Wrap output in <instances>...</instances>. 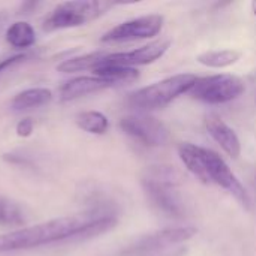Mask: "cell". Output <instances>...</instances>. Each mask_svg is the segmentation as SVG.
Segmentation results:
<instances>
[{
	"mask_svg": "<svg viewBox=\"0 0 256 256\" xmlns=\"http://www.w3.org/2000/svg\"><path fill=\"white\" fill-rule=\"evenodd\" d=\"M98 214L100 213L90 212L80 218H60L32 228H21L8 234H0V254L28 250L58 242L78 240L86 224Z\"/></svg>",
	"mask_w": 256,
	"mask_h": 256,
	"instance_id": "obj_1",
	"label": "cell"
},
{
	"mask_svg": "<svg viewBox=\"0 0 256 256\" xmlns=\"http://www.w3.org/2000/svg\"><path fill=\"white\" fill-rule=\"evenodd\" d=\"M180 176L171 166H156L142 178L144 192L152 206L166 218L182 219L186 214L183 201L177 194Z\"/></svg>",
	"mask_w": 256,
	"mask_h": 256,
	"instance_id": "obj_2",
	"label": "cell"
},
{
	"mask_svg": "<svg viewBox=\"0 0 256 256\" xmlns=\"http://www.w3.org/2000/svg\"><path fill=\"white\" fill-rule=\"evenodd\" d=\"M196 81L198 76L194 74H178L174 76H168L159 82L136 90L129 96L128 104L140 111L159 110L170 105L182 94L190 93Z\"/></svg>",
	"mask_w": 256,
	"mask_h": 256,
	"instance_id": "obj_3",
	"label": "cell"
},
{
	"mask_svg": "<svg viewBox=\"0 0 256 256\" xmlns=\"http://www.w3.org/2000/svg\"><path fill=\"white\" fill-rule=\"evenodd\" d=\"M116 3L99 0H74L56 6L44 20L42 28L45 32H56L84 26L106 14Z\"/></svg>",
	"mask_w": 256,
	"mask_h": 256,
	"instance_id": "obj_4",
	"label": "cell"
},
{
	"mask_svg": "<svg viewBox=\"0 0 256 256\" xmlns=\"http://www.w3.org/2000/svg\"><path fill=\"white\" fill-rule=\"evenodd\" d=\"M246 92L244 81L232 74H219L198 78L190 96L208 105H222L238 99Z\"/></svg>",
	"mask_w": 256,
	"mask_h": 256,
	"instance_id": "obj_5",
	"label": "cell"
},
{
	"mask_svg": "<svg viewBox=\"0 0 256 256\" xmlns=\"http://www.w3.org/2000/svg\"><path fill=\"white\" fill-rule=\"evenodd\" d=\"M202 159H204V168H206V177L207 184H216L231 194L243 208L250 210L252 208V200L242 184V182L237 178V176L231 171L228 164L224 160L222 156H219L216 152L204 148L202 147Z\"/></svg>",
	"mask_w": 256,
	"mask_h": 256,
	"instance_id": "obj_6",
	"label": "cell"
},
{
	"mask_svg": "<svg viewBox=\"0 0 256 256\" xmlns=\"http://www.w3.org/2000/svg\"><path fill=\"white\" fill-rule=\"evenodd\" d=\"M198 234L196 228L188 226V228H168L162 231H156L132 246H129L126 250L120 252L117 256H150L164 250H170L171 248H176L182 243H186L192 240Z\"/></svg>",
	"mask_w": 256,
	"mask_h": 256,
	"instance_id": "obj_7",
	"label": "cell"
},
{
	"mask_svg": "<svg viewBox=\"0 0 256 256\" xmlns=\"http://www.w3.org/2000/svg\"><path fill=\"white\" fill-rule=\"evenodd\" d=\"M165 18L162 15H146L124 21L102 36L104 44H124L134 40H142L158 36L164 28Z\"/></svg>",
	"mask_w": 256,
	"mask_h": 256,
	"instance_id": "obj_8",
	"label": "cell"
},
{
	"mask_svg": "<svg viewBox=\"0 0 256 256\" xmlns=\"http://www.w3.org/2000/svg\"><path fill=\"white\" fill-rule=\"evenodd\" d=\"M120 129L130 138L147 147H160L170 141L168 128L160 120L146 114L122 118Z\"/></svg>",
	"mask_w": 256,
	"mask_h": 256,
	"instance_id": "obj_9",
	"label": "cell"
},
{
	"mask_svg": "<svg viewBox=\"0 0 256 256\" xmlns=\"http://www.w3.org/2000/svg\"><path fill=\"white\" fill-rule=\"evenodd\" d=\"M170 46H171V40H154L134 51L108 54L100 64H117V66L136 69V66H147L160 60L168 52Z\"/></svg>",
	"mask_w": 256,
	"mask_h": 256,
	"instance_id": "obj_10",
	"label": "cell"
},
{
	"mask_svg": "<svg viewBox=\"0 0 256 256\" xmlns=\"http://www.w3.org/2000/svg\"><path fill=\"white\" fill-rule=\"evenodd\" d=\"M206 128L210 136L222 147V150L232 159H238L242 154V142L236 130L219 116H208L206 118Z\"/></svg>",
	"mask_w": 256,
	"mask_h": 256,
	"instance_id": "obj_11",
	"label": "cell"
},
{
	"mask_svg": "<svg viewBox=\"0 0 256 256\" xmlns=\"http://www.w3.org/2000/svg\"><path fill=\"white\" fill-rule=\"evenodd\" d=\"M112 87L108 81L98 78V76H78L74 78L68 82H64L60 90H58V96L62 102H70L98 92H102L105 88Z\"/></svg>",
	"mask_w": 256,
	"mask_h": 256,
	"instance_id": "obj_12",
	"label": "cell"
},
{
	"mask_svg": "<svg viewBox=\"0 0 256 256\" xmlns=\"http://www.w3.org/2000/svg\"><path fill=\"white\" fill-rule=\"evenodd\" d=\"M52 92L45 87H34L27 88L21 93H18L12 102L10 108L14 111H28V110H38L40 106H46L52 100Z\"/></svg>",
	"mask_w": 256,
	"mask_h": 256,
	"instance_id": "obj_13",
	"label": "cell"
},
{
	"mask_svg": "<svg viewBox=\"0 0 256 256\" xmlns=\"http://www.w3.org/2000/svg\"><path fill=\"white\" fill-rule=\"evenodd\" d=\"M94 76L108 81L112 87L122 84H132L140 80V70L135 68L117 66V64H99L94 70Z\"/></svg>",
	"mask_w": 256,
	"mask_h": 256,
	"instance_id": "obj_14",
	"label": "cell"
},
{
	"mask_svg": "<svg viewBox=\"0 0 256 256\" xmlns=\"http://www.w3.org/2000/svg\"><path fill=\"white\" fill-rule=\"evenodd\" d=\"M6 40L16 50H26L34 45L36 33L32 24L26 21H16L6 30Z\"/></svg>",
	"mask_w": 256,
	"mask_h": 256,
	"instance_id": "obj_15",
	"label": "cell"
},
{
	"mask_svg": "<svg viewBox=\"0 0 256 256\" xmlns=\"http://www.w3.org/2000/svg\"><path fill=\"white\" fill-rule=\"evenodd\" d=\"M108 56L105 51H96L78 57H72L69 60H64L63 63L58 64V70L63 74H74V72H82V70H94L102 60Z\"/></svg>",
	"mask_w": 256,
	"mask_h": 256,
	"instance_id": "obj_16",
	"label": "cell"
},
{
	"mask_svg": "<svg viewBox=\"0 0 256 256\" xmlns=\"http://www.w3.org/2000/svg\"><path fill=\"white\" fill-rule=\"evenodd\" d=\"M242 58V52L237 50H213L198 56V62L212 69H225L236 64Z\"/></svg>",
	"mask_w": 256,
	"mask_h": 256,
	"instance_id": "obj_17",
	"label": "cell"
},
{
	"mask_svg": "<svg viewBox=\"0 0 256 256\" xmlns=\"http://www.w3.org/2000/svg\"><path fill=\"white\" fill-rule=\"evenodd\" d=\"M76 126L92 135H104L110 129V120L99 111H84L75 118Z\"/></svg>",
	"mask_w": 256,
	"mask_h": 256,
	"instance_id": "obj_18",
	"label": "cell"
},
{
	"mask_svg": "<svg viewBox=\"0 0 256 256\" xmlns=\"http://www.w3.org/2000/svg\"><path fill=\"white\" fill-rule=\"evenodd\" d=\"M26 224V214L22 208L6 198H0V226L18 228Z\"/></svg>",
	"mask_w": 256,
	"mask_h": 256,
	"instance_id": "obj_19",
	"label": "cell"
},
{
	"mask_svg": "<svg viewBox=\"0 0 256 256\" xmlns=\"http://www.w3.org/2000/svg\"><path fill=\"white\" fill-rule=\"evenodd\" d=\"M34 130V122L32 118H22L18 124H16V135L20 138H28Z\"/></svg>",
	"mask_w": 256,
	"mask_h": 256,
	"instance_id": "obj_20",
	"label": "cell"
},
{
	"mask_svg": "<svg viewBox=\"0 0 256 256\" xmlns=\"http://www.w3.org/2000/svg\"><path fill=\"white\" fill-rule=\"evenodd\" d=\"M27 58H28L27 54H16V56H12V57H8V58L2 60V62H0V75H2L4 70H8V69L14 68V66H16V64L26 62Z\"/></svg>",
	"mask_w": 256,
	"mask_h": 256,
	"instance_id": "obj_21",
	"label": "cell"
},
{
	"mask_svg": "<svg viewBox=\"0 0 256 256\" xmlns=\"http://www.w3.org/2000/svg\"><path fill=\"white\" fill-rule=\"evenodd\" d=\"M39 6V2H24L22 4H21V8H20V14H24V15H28V14H32L36 8Z\"/></svg>",
	"mask_w": 256,
	"mask_h": 256,
	"instance_id": "obj_22",
	"label": "cell"
},
{
	"mask_svg": "<svg viewBox=\"0 0 256 256\" xmlns=\"http://www.w3.org/2000/svg\"><path fill=\"white\" fill-rule=\"evenodd\" d=\"M252 10H254V14L256 15V2H254V3H252Z\"/></svg>",
	"mask_w": 256,
	"mask_h": 256,
	"instance_id": "obj_23",
	"label": "cell"
}]
</instances>
